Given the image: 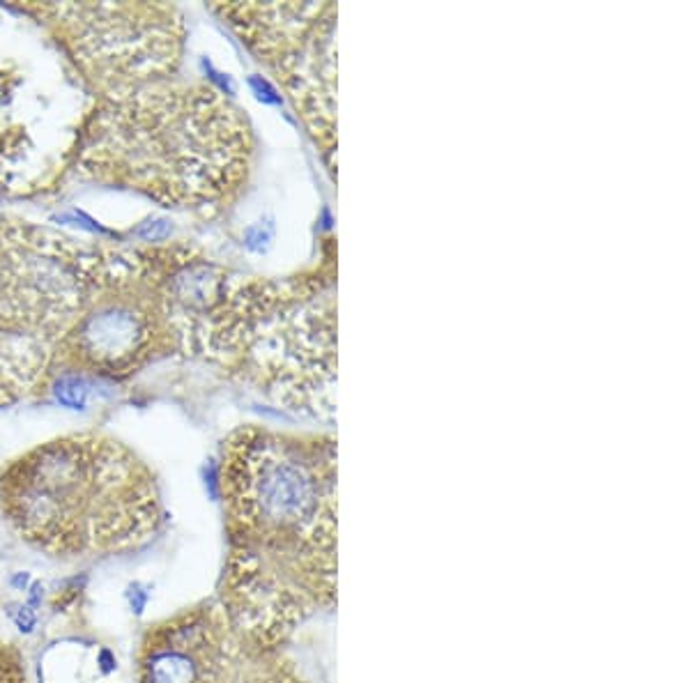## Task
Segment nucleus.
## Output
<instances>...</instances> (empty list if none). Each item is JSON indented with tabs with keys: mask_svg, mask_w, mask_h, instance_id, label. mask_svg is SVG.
Returning <instances> with one entry per match:
<instances>
[{
	"mask_svg": "<svg viewBox=\"0 0 690 683\" xmlns=\"http://www.w3.org/2000/svg\"><path fill=\"white\" fill-rule=\"evenodd\" d=\"M136 683H311L281 649L253 642L207 601L161 619L138 647Z\"/></svg>",
	"mask_w": 690,
	"mask_h": 683,
	"instance_id": "nucleus-8",
	"label": "nucleus"
},
{
	"mask_svg": "<svg viewBox=\"0 0 690 683\" xmlns=\"http://www.w3.org/2000/svg\"><path fill=\"white\" fill-rule=\"evenodd\" d=\"M286 88L327 166L336 155L334 3H219L214 7Z\"/></svg>",
	"mask_w": 690,
	"mask_h": 683,
	"instance_id": "nucleus-6",
	"label": "nucleus"
},
{
	"mask_svg": "<svg viewBox=\"0 0 690 683\" xmlns=\"http://www.w3.org/2000/svg\"><path fill=\"white\" fill-rule=\"evenodd\" d=\"M12 621H14V626H17L21 633H33V628L37 624L35 612L30 610L28 605H21V608L14 610L12 612Z\"/></svg>",
	"mask_w": 690,
	"mask_h": 683,
	"instance_id": "nucleus-10",
	"label": "nucleus"
},
{
	"mask_svg": "<svg viewBox=\"0 0 690 683\" xmlns=\"http://www.w3.org/2000/svg\"><path fill=\"white\" fill-rule=\"evenodd\" d=\"M74 159L97 182L207 210L247 182L253 134L242 111L207 83L159 81L90 109Z\"/></svg>",
	"mask_w": 690,
	"mask_h": 683,
	"instance_id": "nucleus-2",
	"label": "nucleus"
},
{
	"mask_svg": "<svg viewBox=\"0 0 690 683\" xmlns=\"http://www.w3.org/2000/svg\"><path fill=\"white\" fill-rule=\"evenodd\" d=\"M0 511L30 548L56 559L136 550L164 516L150 467L102 433H69L10 460Z\"/></svg>",
	"mask_w": 690,
	"mask_h": 683,
	"instance_id": "nucleus-3",
	"label": "nucleus"
},
{
	"mask_svg": "<svg viewBox=\"0 0 690 683\" xmlns=\"http://www.w3.org/2000/svg\"><path fill=\"white\" fill-rule=\"evenodd\" d=\"M228 555L221 608L281 649L336 605V437L242 426L221 449Z\"/></svg>",
	"mask_w": 690,
	"mask_h": 683,
	"instance_id": "nucleus-1",
	"label": "nucleus"
},
{
	"mask_svg": "<svg viewBox=\"0 0 690 683\" xmlns=\"http://www.w3.org/2000/svg\"><path fill=\"white\" fill-rule=\"evenodd\" d=\"M90 109V88L49 30L0 7V196L40 191L69 166Z\"/></svg>",
	"mask_w": 690,
	"mask_h": 683,
	"instance_id": "nucleus-4",
	"label": "nucleus"
},
{
	"mask_svg": "<svg viewBox=\"0 0 690 683\" xmlns=\"http://www.w3.org/2000/svg\"><path fill=\"white\" fill-rule=\"evenodd\" d=\"M244 364L283 410L295 417L336 419V295L332 288L283 299L253 325Z\"/></svg>",
	"mask_w": 690,
	"mask_h": 683,
	"instance_id": "nucleus-7",
	"label": "nucleus"
},
{
	"mask_svg": "<svg viewBox=\"0 0 690 683\" xmlns=\"http://www.w3.org/2000/svg\"><path fill=\"white\" fill-rule=\"evenodd\" d=\"M164 334L152 304L109 302L76 320L60 341V352L90 371L129 373L159 348Z\"/></svg>",
	"mask_w": 690,
	"mask_h": 683,
	"instance_id": "nucleus-9",
	"label": "nucleus"
},
{
	"mask_svg": "<svg viewBox=\"0 0 690 683\" xmlns=\"http://www.w3.org/2000/svg\"><path fill=\"white\" fill-rule=\"evenodd\" d=\"M19 7L49 30L86 86L106 97L168 81L180 67L187 30L173 5Z\"/></svg>",
	"mask_w": 690,
	"mask_h": 683,
	"instance_id": "nucleus-5",
	"label": "nucleus"
}]
</instances>
